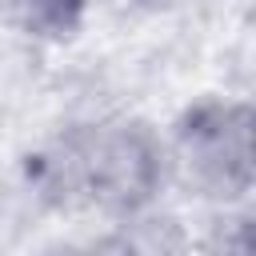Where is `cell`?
Masks as SVG:
<instances>
[{"label": "cell", "instance_id": "1", "mask_svg": "<svg viewBox=\"0 0 256 256\" xmlns=\"http://www.w3.org/2000/svg\"><path fill=\"white\" fill-rule=\"evenodd\" d=\"M28 184L56 212L132 224L172 188L164 132L128 112L76 120L28 160Z\"/></svg>", "mask_w": 256, "mask_h": 256}, {"label": "cell", "instance_id": "2", "mask_svg": "<svg viewBox=\"0 0 256 256\" xmlns=\"http://www.w3.org/2000/svg\"><path fill=\"white\" fill-rule=\"evenodd\" d=\"M168 180L220 216L244 212L256 188L248 96H200L164 132Z\"/></svg>", "mask_w": 256, "mask_h": 256}, {"label": "cell", "instance_id": "3", "mask_svg": "<svg viewBox=\"0 0 256 256\" xmlns=\"http://www.w3.org/2000/svg\"><path fill=\"white\" fill-rule=\"evenodd\" d=\"M88 4L92 0H8V12L20 32L36 40H68L80 32Z\"/></svg>", "mask_w": 256, "mask_h": 256}, {"label": "cell", "instance_id": "4", "mask_svg": "<svg viewBox=\"0 0 256 256\" xmlns=\"http://www.w3.org/2000/svg\"><path fill=\"white\" fill-rule=\"evenodd\" d=\"M136 8L144 12H192V8H204V4H216V0H132Z\"/></svg>", "mask_w": 256, "mask_h": 256}]
</instances>
